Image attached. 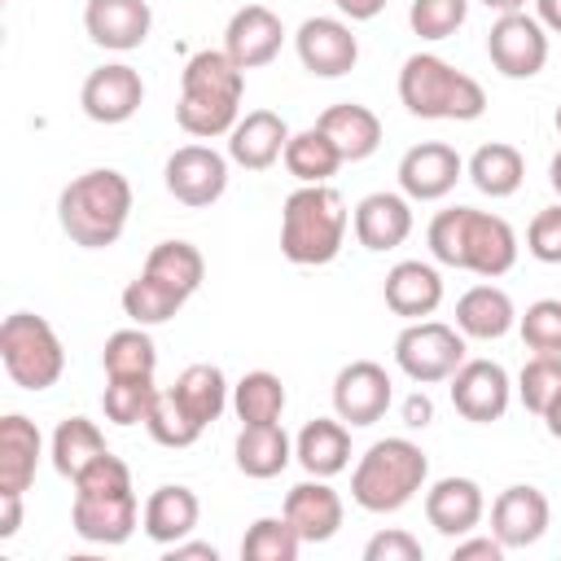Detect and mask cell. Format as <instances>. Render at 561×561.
<instances>
[{
    "label": "cell",
    "instance_id": "ba28073f",
    "mask_svg": "<svg viewBox=\"0 0 561 561\" xmlns=\"http://www.w3.org/2000/svg\"><path fill=\"white\" fill-rule=\"evenodd\" d=\"M0 359L13 386L22 390H48L66 373V346L57 329L35 311H13L0 324Z\"/></svg>",
    "mask_w": 561,
    "mask_h": 561
},
{
    "label": "cell",
    "instance_id": "ffe728a7",
    "mask_svg": "<svg viewBox=\"0 0 561 561\" xmlns=\"http://www.w3.org/2000/svg\"><path fill=\"white\" fill-rule=\"evenodd\" d=\"M280 513L294 522V530H298L302 543H329V539L342 530L346 504H342V495L329 486V478H307V482L289 486Z\"/></svg>",
    "mask_w": 561,
    "mask_h": 561
},
{
    "label": "cell",
    "instance_id": "ab89813d",
    "mask_svg": "<svg viewBox=\"0 0 561 561\" xmlns=\"http://www.w3.org/2000/svg\"><path fill=\"white\" fill-rule=\"evenodd\" d=\"M145 430H149V438L158 443V447H193L197 438H202V421H193V412L175 399V390H158V399H153V408H149V421H145Z\"/></svg>",
    "mask_w": 561,
    "mask_h": 561
},
{
    "label": "cell",
    "instance_id": "7c38bea8",
    "mask_svg": "<svg viewBox=\"0 0 561 561\" xmlns=\"http://www.w3.org/2000/svg\"><path fill=\"white\" fill-rule=\"evenodd\" d=\"M390 403H394V381H390V373L381 364L351 359L346 368H337V377H333V412L351 430L377 425Z\"/></svg>",
    "mask_w": 561,
    "mask_h": 561
},
{
    "label": "cell",
    "instance_id": "f35d334b",
    "mask_svg": "<svg viewBox=\"0 0 561 561\" xmlns=\"http://www.w3.org/2000/svg\"><path fill=\"white\" fill-rule=\"evenodd\" d=\"M153 399H158L153 377H105V390H101L105 421L114 425H145Z\"/></svg>",
    "mask_w": 561,
    "mask_h": 561
},
{
    "label": "cell",
    "instance_id": "7dc6e473",
    "mask_svg": "<svg viewBox=\"0 0 561 561\" xmlns=\"http://www.w3.org/2000/svg\"><path fill=\"white\" fill-rule=\"evenodd\" d=\"M508 548L495 539V535H460L456 548H451V561H500Z\"/></svg>",
    "mask_w": 561,
    "mask_h": 561
},
{
    "label": "cell",
    "instance_id": "7a4b0ae2",
    "mask_svg": "<svg viewBox=\"0 0 561 561\" xmlns=\"http://www.w3.org/2000/svg\"><path fill=\"white\" fill-rule=\"evenodd\" d=\"M241 96H245V70L224 48H202L184 61L175 123L197 140L228 136L241 118Z\"/></svg>",
    "mask_w": 561,
    "mask_h": 561
},
{
    "label": "cell",
    "instance_id": "ee69618b",
    "mask_svg": "<svg viewBox=\"0 0 561 561\" xmlns=\"http://www.w3.org/2000/svg\"><path fill=\"white\" fill-rule=\"evenodd\" d=\"M517 333L535 355H557L561 351V298H539L517 316Z\"/></svg>",
    "mask_w": 561,
    "mask_h": 561
},
{
    "label": "cell",
    "instance_id": "4fadbf2b",
    "mask_svg": "<svg viewBox=\"0 0 561 561\" xmlns=\"http://www.w3.org/2000/svg\"><path fill=\"white\" fill-rule=\"evenodd\" d=\"M508 399H513V381L495 359H465L451 373V408L473 425L500 421L508 412Z\"/></svg>",
    "mask_w": 561,
    "mask_h": 561
},
{
    "label": "cell",
    "instance_id": "f6af8a7d",
    "mask_svg": "<svg viewBox=\"0 0 561 561\" xmlns=\"http://www.w3.org/2000/svg\"><path fill=\"white\" fill-rule=\"evenodd\" d=\"M526 250L539 259V263H561V202L557 206H543L530 228H526Z\"/></svg>",
    "mask_w": 561,
    "mask_h": 561
},
{
    "label": "cell",
    "instance_id": "30bf717a",
    "mask_svg": "<svg viewBox=\"0 0 561 561\" xmlns=\"http://www.w3.org/2000/svg\"><path fill=\"white\" fill-rule=\"evenodd\" d=\"M486 57L504 79H535L548 66V31L539 18L522 13H500L491 35H486Z\"/></svg>",
    "mask_w": 561,
    "mask_h": 561
},
{
    "label": "cell",
    "instance_id": "5b68a950",
    "mask_svg": "<svg viewBox=\"0 0 561 561\" xmlns=\"http://www.w3.org/2000/svg\"><path fill=\"white\" fill-rule=\"evenodd\" d=\"M346 202L329 184H302L285 197L280 210V254L298 267H324L342 254L346 241Z\"/></svg>",
    "mask_w": 561,
    "mask_h": 561
},
{
    "label": "cell",
    "instance_id": "603a6c76",
    "mask_svg": "<svg viewBox=\"0 0 561 561\" xmlns=\"http://www.w3.org/2000/svg\"><path fill=\"white\" fill-rule=\"evenodd\" d=\"M289 127L276 110H250L245 118H237V127L228 131V158L245 171H267L276 158H285L289 145Z\"/></svg>",
    "mask_w": 561,
    "mask_h": 561
},
{
    "label": "cell",
    "instance_id": "484cf974",
    "mask_svg": "<svg viewBox=\"0 0 561 561\" xmlns=\"http://www.w3.org/2000/svg\"><path fill=\"white\" fill-rule=\"evenodd\" d=\"M294 460L307 478H337L351 465V430L342 416H316L294 438Z\"/></svg>",
    "mask_w": 561,
    "mask_h": 561
},
{
    "label": "cell",
    "instance_id": "8d00e7d4",
    "mask_svg": "<svg viewBox=\"0 0 561 561\" xmlns=\"http://www.w3.org/2000/svg\"><path fill=\"white\" fill-rule=\"evenodd\" d=\"M145 272L193 298L202 289V280H206V259H202V250L193 241H158L149 250V259H145Z\"/></svg>",
    "mask_w": 561,
    "mask_h": 561
},
{
    "label": "cell",
    "instance_id": "cb8c5ba5",
    "mask_svg": "<svg viewBox=\"0 0 561 561\" xmlns=\"http://www.w3.org/2000/svg\"><path fill=\"white\" fill-rule=\"evenodd\" d=\"M197 517H202V500H197V491L184 486V482H167V486L149 491V500H145V508H140L145 535H149L153 543H162V548L188 539V535L197 530Z\"/></svg>",
    "mask_w": 561,
    "mask_h": 561
},
{
    "label": "cell",
    "instance_id": "11a10c76",
    "mask_svg": "<svg viewBox=\"0 0 561 561\" xmlns=\"http://www.w3.org/2000/svg\"><path fill=\"white\" fill-rule=\"evenodd\" d=\"M548 184H552V193L561 197V149H557L552 162H548Z\"/></svg>",
    "mask_w": 561,
    "mask_h": 561
},
{
    "label": "cell",
    "instance_id": "b9f144b4",
    "mask_svg": "<svg viewBox=\"0 0 561 561\" xmlns=\"http://www.w3.org/2000/svg\"><path fill=\"white\" fill-rule=\"evenodd\" d=\"M561 390V351L557 355H530L517 373V399L526 412L543 416V408L552 403V394Z\"/></svg>",
    "mask_w": 561,
    "mask_h": 561
},
{
    "label": "cell",
    "instance_id": "db71d44e",
    "mask_svg": "<svg viewBox=\"0 0 561 561\" xmlns=\"http://www.w3.org/2000/svg\"><path fill=\"white\" fill-rule=\"evenodd\" d=\"M491 13H522L526 9V0H482Z\"/></svg>",
    "mask_w": 561,
    "mask_h": 561
},
{
    "label": "cell",
    "instance_id": "e0dca14e",
    "mask_svg": "<svg viewBox=\"0 0 561 561\" xmlns=\"http://www.w3.org/2000/svg\"><path fill=\"white\" fill-rule=\"evenodd\" d=\"M552 522V508H548V495L530 482H517V486H504L491 504V535L513 552V548H530L543 539Z\"/></svg>",
    "mask_w": 561,
    "mask_h": 561
},
{
    "label": "cell",
    "instance_id": "8992f818",
    "mask_svg": "<svg viewBox=\"0 0 561 561\" xmlns=\"http://www.w3.org/2000/svg\"><path fill=\"white\" fill-rule=\"evenodd\" d=\"M399 101L412 118L473 123L486 110V88L434 53H412L399 70Z\"/></svg>",
    "mask_w": 561,
    "mask_h": 561
},
{
    "label": "cell",
    "instance_id": "d4e9b609",
    "mask_svg": "<svg viewBox=\"0 0 561 561\" xmlns=\"http://www.w3.org/2000/svg\"><path fill=\"white\" fill-rule=\"evenodd\" d=\"M381 294H386V307H390L394 316H403V320H425V316H434L438 302H443V276H438L434 263L403 259V263H394V267L386 272Z\"/></svg>",
    "mask_w": 561,
    "mask_h": 561
},
{
    "label": "cell",
    "instance_id": "44dd1931",
    "mask_svg": "<svg viewBox=\"0 0 561 561\" xmlns=\"http://www.w3.org/2000/svg\"><path fill=\"white\" fill-rule=\"evenodd\" d=\"M351 224H355V241L364 250H373V254L394 250V245H403L412 237V197L386 193V188L368 193V197H359Z\"/></svg>",
    "mask_w": 561,
    "mask_h": 561
},
{
    "label": "cell",
    "instance_id": "1f68e13d",
    "mask_svg": "<svg viewBox=\"0 0 561 561\" xmlns=\"http://www.w3.org/2000/svg\"><path fill=\"white\" fill-rule=\"evenodd\" d=\"M110 447H105V434L96 430V421H88V416H66L57 430H53V447H48V456H53V469L61 473V478H79L92 460H101Z\"/></svg>",
    "mask_w": 561,
    "mask_h": 561
},
{
    "label": "cell",
    "instance_id": "7402d4cb",
    "mask_svg": "<svg viewBox=\"0 0 561 561\" xmlns=\"http://www.w3.org/2000/svg\"><path fill=\"white\" fill-rule=\"evenodd\" d=\"M486 513V495L473 478H438L430 491H425V522L447 535V539H460L469 535Z\"/></svg>",
    "mask_w": 561,
    "mask_h": 561
},
{
    "label": "cell",
    "instance_id": "836d02e7",
    "mask_svg": "<svg viewBox=\"0 0 561 561\" xmlns=\"http://www.w3.org/2000/svg\"><path fill=\"white\" fill-rule=\"evenodd\" d=\"M184 302H188V294H180L175 285H167V280H158L149 272H140L136 280H127V289H123V316L131 324H145V329L167 324L171 316H180Z\"/></svg>",
    "mask_w": 561,
    "mask_h": 561
},
{
    "label": "cell",
    "instance_id": "3957f363",
    "mask_svg": "<svg viewBox=\"0 0 561 561\" xmlns=\"http://www.w3.org/2000/svg\"><path fill=\"white\" fill-rule=\"evenodd\" d=\"M127 219H131V184L114 167H92L75 175L57 197V224L83 250L114 245Z\"/></svg>",
    "mask_w": 561,
    "mask_h": 561
},
{
    "label": "cell",
    "instance_id": "9f6ffc18",
    "mask_svg": "<svg viewBox=\"0 0 561 561\" xmlns=\"http://www.w3.org/2000/svg\"><path fill=\"white\" fill-rule=\"evenodd\" d=\"M552 127H557V136H561V105H557V114H552Z\"/></svg>",
    "mask_w": 561,
    "mask_h": 561
},
{
    "label": "cell",
    "instance_id": "f907efd6",
    "mask_svg": "<svg viewBox=\"0 0 561 561\" xmlns=\"http://www.w3.org/2000/svg\"><path fill=\"white\" fill-rule=\"evenodd\" d=\"M167 561H219V548L215 543H197V539H180V543H171Z\"/></svg>",
    "mask_w": 561,
    "mask_h": 561
},
{
    "label": "cell",
    "instance_id": "9c48e42d",
    "mask_svg": "<svg viewBox=\"0 0 561 561\" xmlns=\"http://www.w3.org/2000/svg\"><path fill=\"white\" fill-rule=\"evenodd\" d=\"M394 364L416 386L451 381V373L465 364V333L443 320H408V329L394 337Z\"/></svg>",
    "mask_w": 561,
    "mask_h": 561
},
{
    "label": "cell",
    "instance_id": "9a60e30c",
    "mask_svg": "<svg viewBox=\"0 0 561 561\" xmlns=\"http://www.w3.org/2000/svg\"><path fill=\"white\" fill-rule=\"evenodd\" d=\"M294 48L302 70L316 79H337L359 61V39L342 18H307L294 35Z\"/></svg>",
    "mask_w": 561,
    "mask_h": 561
},
{
    "label": "cell",
    "instance_id": "8fae6325",
    "mask_svg": "<svg viewBox=\"0 0 561 561\" xmlns=\"http://www.w3.org/2000/svg\"><path fill=\"white\" fill-rule=\"evenodd\" d=\"M162 180H167V193L180 202V206H215L228 188V158L210 145H180L167 167H162Z\"/></svg>",
    "mask_w": 561,
    "mask_h": 561
},
{
    "label": "cell",
    "instance_id": "4dcf8cb0",
    "mask_svg": "<svg viewBox=\"0 0 561 561\" xmlns=\"http://www.w3.org/2000/svg\"><path fill=\"white\" fill-rule=\"evenodd\" d=\"M465 175L482 197H513L526 180V158L508 140H491L473 149V158L465 162Z\"/></svg>",
    "mask_w": 561,
    "mask_h": 561
},
{
    "label": "cell",
    "instance_id": "60d3db41",
    "mask_svg": "<svg viewBox=\"0 0 561 561\" xmlns=\"http://www.w3.org/2000/svg\"><path fill=\"white\" fill-rule=\"evenodd\" d=\"M298 548H302V539H298V530L285 513L280 517H259L241 539L245 561H294Z\"/></svg>",
    "mask_w": 561,
    "mask_h": 561
},
{
    "label": "cell",
    "instance_id": "e575fe53",
    "mask_svg": "<svg viewBox=\"0 0 561 561\" xmlns=\"http://www.w3.org/2000/svg\"><path fill=\"white\" fill-rule=\"evenodd\" d=\"M175 399L193 412V421H202V425H210V421H219V412L228 408V377H224V368H215V364H188L180 377H175Z\"/></svg>",
    "mask_w": 561,
    "mask_h": 561
},
{
    "label": "cell",
    "instance_id": "6da1fadb",
    "mask_svg": "<svg viewBox=\"0 0 561 561\" xmlns=\"http://www.w3.org/2000/svg\"><path fill=\"white\" fill-rule=\"evenodd\" d=\"M425 241L443 267L473 272L486 280L513 272V263H517V232L508 228V219H500L491 210H473V206L438 210L430 219Z\"/></svg>",
    "mask_w": 561,
    "mask_h": 561
},
{
    "label": "cell",
    "instance_id": "f546056e",
    "mask_svg": "<svg viewBox=\"0 0 561 561\" xmlns=\"http://www.w3.org/2000/svg\"><path fill=\"white\" fill-rule=\"evenodd\" d=\"M232 456H237V469H241L245 478L267 482V478H276V473L289 469V460H294V438L280 430V421H272V425H241Z\"/></svg>",
    "mask_w": 561,
    "mask_h": 561
},
{
    "label": "cell",
    "instance_id": "c3c4849f",
    "mask_svg": "<svg viewBox=\"0 0 561 561\" xmlns=\"http://www.w3.org/2000/svg\"><path fill=\"white\" fill-rule=\"evenodd\" d=\"M22 530V491H0V539Z\"/></svg>",
    "mask_w": 561,
    "mask_h": 561
},
{
    "label": "cell",
    "instance_id": "5bb4252c",
    "mask_svg": "<svg viewBox=\"0 0 561 561\" xmlns=\"http://www.w3.org/2000/svg\"><path fill=\"white\" fill-rule=\"evenodd\" d=\"M79 105H83V114H88L92 123H105V127L127 123V118L145 105V79H140V70L127 66V61L96 66V70L83 79V88H79Z\"/></svg>",
    "mask_w": 561,
    "mask_h": 561
},
{
    "label": "cell",
    "instance_id": "d590c367",
    "mask_svg": "<svg viewBox=\"0 0 561 561\" xmlns=\"http://www.w3.org/2000/svg\"><path fill=\"white\" fill-rule=\"evenodd\" d=\"M232 412L241 425H272L280 421L285 412V381L267 368H254L245 373L237 386H232Z\"/></svg>",
    "mask_w": 561,
    "mask_h": 561
},
{
    "label": "cell",
    "instance_id": "f1b7e54d",
    "mask_svg": "<svg viewBox=\"0 0 561 561\" xmlns=\"http://www.w3.org/2000/svg\"><path fill=\"white\" fill-rule=\"evenodd\" d=\"M517 324V307L500 285H473L456 302V329L478 342H495Z\"/></svg>",
    "mask_w": 561,
    "mask_h": 561
},
{
    "label": "cell",
    "instance_id": "277c9868",
    "mask_svg": "<svg viewBox=\"0 0 561 561\" xmlns=\"http://www.w3.org/2000/svg\"><path fill=\"white\" fill-rule=\"evenodd\" d=\"M140 504L131 491V469L105 451L101 460H92L79 478H75V504H70V526L79 539L88 543H127L136 530Z\"/></svg>",
    "mask_w": 561,
    "mask_h": 561
},
{
    "label": "cell",
    "instance_id": "2e32d148",
    "mask_svg": "<svg viewBox=\"0 0 561 561\" xmlns=\"http://www.w3.org/2000/svg\"><path fill=\"white\" fill-rule=\"evenodd\" d=\"M465 175V162L443 140H421L399 158V188L412 202H438L447 197Z\"/></svg>",
    "mask_w": 561,
    "mask_h": 561
},
{
    "label": "cell",
    "instance_id": "d6986e66",
    "mask_svg": "<svg viewBox=\"0 0 561 561\" xmlns=\"http://www.w3.org/2000/svg\"><path fill=\"white\" fill-rule=\"evenodd\" d=\"M153 9L145 0H88L83 9V31L92 44L110 53H131L149 39Z\"/></svg>",
    "mask_w": 561,
    "mask_h": 561
},
{
    "label": "cell",
    "instance_id": "f5cc1de1",
    "mask_svg": "<svg viewBox=\"0 0 561 561\" xmlns=\"http://www.w3.org/2000/svg\"><path fill=\"white\" fill-rule=\"evenodd\" d=\"M535 18L543 22V31L561 35V0H535Z\"/></svg>",
    "mask_w": 561,
    "mask_h": 561
},
{
    "label": "cell",
    "instance_id": "74e56055",
    "mask_svg": "<svg viewBox=\"0 0 561 561\" xmlns=\"http://www.w3.org/2000/svg\"><path fill=\"white\" fill-rule=\"evenodd\" d=\"M101 368H105V377H153L158 346L145 333V324H131V329L110 333L105 337V351H101Z\"/></svg>",
    "mask_w": 561,
    "mask_h": 561
},
{
    "label": "cell",
    "instance_id": "7bdbcfd3",
    "mask_svg": "<svg viewBox=\"0 0 561 561\" xmlns=\"http://www.w3.org/2000/svg\"><path fill=\"white\" fill-rule=\"evenodd\" d=\"M469 18V0H412L408 9V26L421 39H447L465 26Z\"/></svg>",
    "mask_w": 561,
    "mask_h": 561
},
{
    "label": "cell",
    "instance_id": "d6a6232c",
    "mask_svg": "<svg viewBox=\"0 0 561 561\" xmlns=\"http://www.w3.org/2000/svg\"><path fill=\"white\" fill-rule=\"evenodd\" d=\"M337 167H342V153H337V145L320 127H307V131H294L289 136V145H285V171L298 184H329V175H337Z\"/></svg>",
    "mask_w": 561,
    "mask_h": 561
},
{
    "label": "cell",
    "instance_id": "bcb514c9",
    "mask_svg": "<svg viewBox=\"0 0 561 561\" xmlns=\"http://www.w3.org/2000/svg\"><path fill=\"white\" fill-rule=\"evenodd\" d=\"M421 557H425V548L408 530H377L364 543V561H421Z\"/></svg>",
    "mask_w": 561,
    "mask_h": 561
},
{
    "label": "cell",
    "instance_id": "83f0119b",
    "mask_svg": "<svg viewBox=\"0 0 561 561\" xmlns=\"http://www.w3.org/2000/svg\"><path fill=\"white\" fill-rule=\"evenodd\" d=\"M316 127L337 145L342 162H364V158H373L377 145H381V118H377L368 105H359V101H337V105H329V110L316 118Z\"/></svg>",
    "mask_w": 561,
    "mask_h": 561
},
{
    "label": "cell",
    "instance_id": "681fc988",
    "mask_svg": "<svg viewBox=\"0 0 561 561\" xmlns=\"http://www.w3.org/2000/svg\"><path fill=\"white\" fill-rule=\"evenodd\" d=\"M430 421H434V403H430V394H421V390L408 394V399H403V425H408V430H425Z\"/></svg>",
    "mask_w": 561,
    "mask_h": 561
},
{
    "label": "cell",
    "instance_id": "816d5d0a",
    "mask_svg": "<svg viewBox=\"0 0 561 561\" xmlns=\"http://www.w3.org/2000/svg\"><path fill=\"white\" fill-rule=\"evenodd\" d=\"M333 4H337V13L351 18V22H373V18L386 9V0H333Z\"/></svg>",
    "mask_w": 561,
    "mask_h": 561
},
{
    "label": "cell",
    "instance_id": "52a82bcc",
    "mask_svg": "<svg viewBox=\"0 0 561 561\" xmlns=\"http://www.w3.org/2000/svg\"><path fill=\"white\" fill-rule=\"evenodd\" d=\"M430 478V456L412 438H377L351 469V500L364 513H399Z\"/></svg>",
    "mask_w": 561,
    "mask_h": 561
},
{
    "label": "cell",
    "instance_id": "ac0fdd59",
    "mask_svg": "<svg viewBox=\"0 0 561 561\" xmlns=\"http://www.w3.org/2000/svg\"><path fill=\"white\" fill-rule=\"evenodd\" d=\"M285 44V26L280 18L267 9V4H245L228 18V31H224V53L241 66V70H259L267 61H276Z\"/></svg>",
    "mask_w": 561,
    "mask_h": 561
},
{
    "label": "cell",
    "instance_id": "4316f807",
    "mask_svg": "<svg viewBox=\"0 0 561 561\" xmlns=\"http://www.w3.org/2000/svg\"><path fill=\"white\" fill-rule=\"evenodd\" d=\"M39 456H44V438H39L35 421L22 412L0 416V491L26 495V486L35 482Z\"/></svg>",
    "mask_w": 561,
    "mask_h": 561
}]
</instances>
